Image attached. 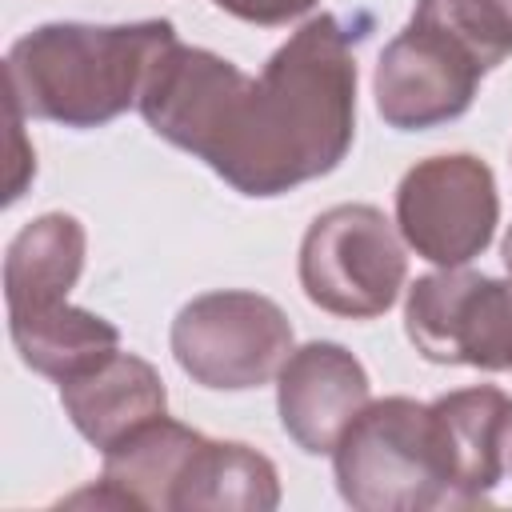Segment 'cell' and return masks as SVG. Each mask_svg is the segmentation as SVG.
<instances>
[{
  "label": "cell",
  "mask_w": 512,
  "mask_h": 512,
  "mask_svg": "<svg viewBox=\"0 0 512 512\" xmlns=\"http://www.w3.org/2000/svg\"><path fill=\"white\" fill-rule=\"evenodd\" d=\"M364 36L368 16L320 12L256 76L212 48L176 40L136 108L160 140L204 160L228 188L272 200L336 172L352 152Z\"/></svg>",
  "instance_id": "1"
},
{
  "label": "cell",
  "mask_w": 512,
  "mask_h": 512,
  "mask_svg": "<svg viewBox=\"0 0 512 512\" xmlns=\"http://www.w3.org/2000/svg\"><path fill=\"white\" fill-rule=\"evenodd\" d=\"M176 40L172 20L36 24L4 56L8 108L24 120L104 128L140 104L156 60Z\"/></svg>",
  "instance_id": "2"
},
{
  "label": "cell",
  "mask_w": 512,
  "mask_h": 512,
  "mask_svg": "<svg viewBox=\"0 0 512 512\" xmlns=\"http://www.w3.org/2000/svg\"><path fill=\"white\" fill-rule=\"evenodd\" d=\"M508 56L512 24L496 0H416L408 24L376 56V112L396 132L460 120L480 80Z\"/></svg>",
  "instance_id": "3"
},
{
  "label": "cell",
  "mask_w": 512,
  "mask_h": 512,
  "mask_svg": "<svg viewBox=\"0 0 512 512\" xmlns=\"http://www.w3.org/2000/svg\"><path fill=\"white\" fill-rule=\"evenodd\" d=\"M332 476L356 512L448 508L432 412L412 396L368 400L332 448Z\"/></svg>",
  "instance_id": "4"
},
{
  "label": "cell",
  "mask_w": 512,
  "mask_h": 512,
  "mask_svg": "<svg viewBox=\"0 0 512 512\" xmlns=\"http://www.w3.org/2000/svg\"><path fill=\"white\" fill-rule=\"evenodd\" d=\"M296 276L320 312L376 320L404 292L408 244L376 204H332L308 224Z\"/></svg>",
  "instance_id": "5"
},
{
  "label": "cell",
  "mask_w": 512,
  "mask_h": 512,
  "mask_svg": "<svg viewBox=\"0 0 512 512\" xmlns=\"http://www.w3.org/2000/svg\"><path fill=\"white\" fill-rule=\"evenodd\" d=\"M168 348L192 384L212 392H248L276 380L296 336L272 296L216 288L192 296L176 312Z\"/></svg>",
  "instance_id": "6"
},
{
  "label": "cell",
  "mask_w": 512,
  "mask_h": 512,
  "mask_svg": "<svg viewBox=\"0 0 512 512\" xmlns=\"http://www.w3.org/2000/svg\"><path fill=\"white\" fill-rule=\"evenodd\" d=\"M496 224V172L472 152L424 156L396 184V228L404 244L436 268L472 264L492 244Z\"/></svg>",
  "instance_id": "7"
},
{
  "label": "cell",
  "mask_w": 512,
  "mask_h": 512,
  "mask_svg": "<svg viewBox=\"0 0 512 512\" xmlns=\"http://www.w3.org/2000/svg\"><path fill=\"white\" fill-rule=\"evenodd\" d=\"M404 336L432 364L512 372V272L436 268L408 284Z\"/></svg>",
  "instance_id": "8"
},
{
  "label": "cell",
  "mask_w": 512,
  "mask_h": 512,
  "mask_svg": "<svg viewBox=\"0 0 512 512\" xmlns=\"http://www.w3.org/2000/svg\"><path fill=\"white\" fill-rule=\"evenodd\" d=\"M368 400H372L368 368L336 340H308L292 348L276 372L280 428L308 456L332 452Z\"/></svg>",
  "instance_id": "9"
},
{
  "label": "cell",
  "mask_w": 512,
  "mask_h": 512,
  "mask_svg": "<svg viewBox=\"0 0 512 512\" xmlns=\"http://www.w3.org/2000/svg\"><path fill=\"white\" fill-rule=\"evenodd\" d=\"M448 480V508L484 504L512 456V396L496 384L452 388L428 400Z\"/></svg>",
  "instance_id": "10"
},
{
  "label": "cell",
  "mask_w": 512,
  "mask_h": 512,
  "mask_svg": "<svg viewBox=\"0 0 512 512\" xmlns=\"http://www.w3.org/2000/svg\"><path fill=\"white\" fill-rule=\"evenodd\" d=\"M60 408L72 428L96 448H112L140 424L168 412V388L160 372L136 352H112L88 372L60 384Z\"/></svg>",
  "instance_id": "11"
},
{
  "label": "cell",
  "mask_w": 512,
  "mask_h": 512,
  "mask_svg": "<svg viewBox=\"0 0 512 512\" xmlns=\"http://www.w3.org/2000/svg\"><path fill=\"white\" fill-rule=\"evenodd\" d=\"M88 232L72 212H44L28 220L4 252V304L8 312L68 300L84 272Z\"/></svg>",
  "instance_id": "12"
},
{
  "label": "cell",
  "mask_w": 512,
  "mask_h": 512,
  "mask_svg": "<svg viewBox=\"0 0 512 512\" xmlns=\"http://www.w3.org/2000/svg\"><path fill=\"white\" fill-rule=\"evenodd\" d=\"M204 432L192 424L172 420L168 412L140 424L112 448H104V468L100 480L116 492L120 508H152V512H172V492L200 448Z\"/></svg>",
  "instance_id": "13"
},
{
  "label": "cell",
  "mask_w": 512,
  "mask_h": 512,
  "mask_svg": "<svg viewBox=\"0 0 512 512\" xmlns=\"http://www.w3.org/2000/svg\"><path fill=\"white\" fill-rule=\"evenodd\" d=\"M8 336L24 368L56 384L88 372L120 348V328L68 300L8 312Z\"/></svg>",
  "instance_id": "14"
},
{
  "label": "cell",
  "mask_w": 512,
  "mask_h": 512,
  "mask_svg": "<svg viewBox=\"0 0 512 512\" xmlns=\"http://www.w3.org/2000/svg\"><path fill=\"white\" fill-rule=\"evenodd\" d=\"M272 508H280V472L264 452H256L244 440L204 436L172 492V512H272Z\"/></svg>",
  "instance_id": "15"
},
{
  "label": "cell",
  "mask_w": 512,
  "mask_h": 512,
  "mask_svg": "<svg viewBox=\"0 0 512 512\" xmlns=\"http://www.w3.org/2000/svg\"><path fill=\"white\" fill-rule=\"evenodd\" d=\"M220 12L244 20V24H256V28H280V24H292L300 16H308L320 0H212Z\"/></svg>",
  "instance_id": "16"
},
{
  "label": "cell",
  "mask_w": 512,
  "mask_h": 512,
  "mask_svg": "<svg viewBox=\"0 0 512 512\" xmlns=\"http://www.w3.org/2000/svg\"><path fill=\"white\" fill-rule=\"evenodd\" d=\"M8 116H12V148H16V156H12V176H8L4 204H16L24 196V188H28V180L36 176V152L24 148V116L12 112V108H8Z\"/></svg>",
  "instance_id": "17"
},
{
  "label": "cell",
  "mask_w": 512,
  "mask_h": 512,
  "mask_svg": "<svg viewBox=\"0 0 512 512\" xmlns=\"http://www.w3.org/2000/svg\"><path fill=\"white\" fill-rule=\"evenodd\" d=\"M500 260H504V268L512 272V228H508L504 240H500Z\"/></svg>",
  "instance_id": "18"
},
{
  "label": "cell",
  "mask_w": 512,
  "mask_h": 512,
  "mask_svg": "<svg viewBox=\"0 0 512 512\" xmlns=\"http://www.w3.org/2000/svg\"><path fill=\"white\" fill-rule=\"evenodd\" d=\"M496 4H500V12H504V16H508V24H512V0H496Z\"/></svg>",
  "instance_id": "19"
}]
</instances>
